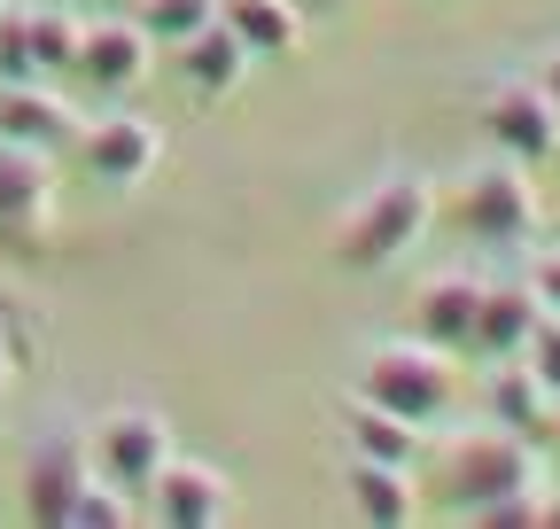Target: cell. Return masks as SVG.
I'll use <instances>...</instances> for the list:
<instances>
[{
	"mask_svg": "<svg viewBox=\"0 0 560 529\" xmlns=\"http://www.w3.org/2000/svg\"><path fill=\"white\" fill-rule=\"evenodd\" d=\"M296 9H312V16H335V9H342V0H296Z\"/></svg>",
	"mask_w": 560,
	"mask_h": 529,
	"instance_id": "obj_28",
	"label": "cell"
},
{
	"mask_svg": "<svg viewBox=\"0 0 560 529\" xmlns=\"http://www.w3.org/2000/svg\"><path fill=\"white\" fill-rule=\"evenodd\" d=\"M490 421L514 428V436H545L552 397H545V381H537L522 358H499V366H490Z\"/></svg>",
	"mask_w": 560,
	"mask_h": 529,
	"instance_id": "obj_19",
	"label": "cell"
},
{
	"mask_svg": "<svg viewBox=\"0 0 560 529\" xmlns=\"http://www.w3.org/2000/svg\"><path fill=\"white\" fill-rule=\"evenodd\" d=\"M342 444L359 459H389V468H420V451H429V428L397 421L389 405H374V397H350L342 405Z\"/></svg>",
	"mask_w": 560,
	"mask_h": 529,
	"instance_id": "obj_17",
	"label": "cell"
},
{
	"mask_svg": "<svg viewBox=\"0 0 560 529\" xmlns=\"http://www.w3.org/2000/svg\"><path fill=\"white\" fill-rule=\"evenodd\" d=\"M86 459H94V475L117 483V491H149L156 468L172 459V421L156 405H109L94 428H86Z\"/></svg>",
	"mask_w": 560,
	"mask_h": 529,
	"instance_id": "obj_5",
	"label": "cell"
},
{
	"mask_svg": "<svg viewBox=\"0 0 560 529\" xmlns=\"http://www.w3.org/2000/svg\"><path fill=\"white\" fill-rule=\"evenodd\" d=\"M9 374H16V358H9V351H0V389H9Z\"/></svg>",
	"mask_w": 560,
	"mask_h": 529,
	"instance_id": "obj_29",
	"label": "cell"
},
{
	"mask_svg": "<svg viewBox=\"0 0 560 529\" xmlns=\"http://www.w3.org/2000/svg\"><path fill=\"white\" fill-rule=\"evenodd\" d=\"M475 125H482V141L499 149V156H514V164H529V172L560 156V102H552L537 79H499V86L482 94Z\"/></svg>",
	"mask_w": 560,
	"mask_h": 529,
	"instance_id": "obj_6",
	"label": "cell"
},
{
	"mask_svg": "<svg viewBox=\"0 0 560 529\" xmlns=\"http://www.w3.org/2000/svg\"><path fill=\"white\" fill-rule=\"evenodd\" d=\"M537 521L560 529V491H552V483H537Z\"/></svg>",
	"mask_w": 560,
	"mask_h": 529,
	"instance_id": "obj_26",
	"label": "cell"
},
{
	"mask_svg": "<svg viewBox=\"0 0 560 529\" xmlns=\"http://www.w3.org/2000/svg\"><path fill=\"white\" fill-rule=\"evenodd\" d=\"M359 397L389 405V413L412 421V428H436V421L452 413V397H459V366H452V351L420 343V336H389V343H366Z\"/></svg>",
	"mask_w": 560,
	"mask_h": 529,
	"instance_id": "obj_3",
	"label": "cell"
},
{
	"mask_svg": "<svg viewBox=\"0 0 560 529\" xmlns=\"http://www.w3.org/2000/svg\"><path fill=\"white\" fill-rule=\"evenodd\" d=\"M249 71H257V55L226 32V24H202L195 39H179V79H187V94L195 102H234L242 86H249Z\"/></svg>",
	"mask_w": 560,
	"mask_h": 529,
	"instance_id": "obj_13",
	"label": "cell"
},
{
	"mask_svg": "<svg viewBox=\"0 0 560 529\" xmlns=\"http://www.w3.org/2000/svg\"><path fill=\"white\" fill-rule=\"evenodd\" d=\"M79 172L94 179V187H140L156 172V156H164V132L149 125V117H132V109H117V117H86V132H79Z\"/></svg>",
	"mask_w": 560,
	"mask_h": 529,
	"instance_id": "obj_7",
	"label": "cell"
},
{
	"mask_svg": "<svg viewBox=\"0 0 560 529\" xmlns=\"http://www.w3.org/2000/svg\"><path fill=\"white\" fill-rule=\"evenodd\" d=\"M219 24H226L257 62L296 55V39H304V9H296V0H219Z\"/></svg>",
	"mask_w": 560,
	"mask_h": 529,
	"instance_id": "obj_18",
	"label": "cell"
},
{
	"mask_svg": "<svg viewBox=\"0 0 560 529\" xmlns=\"http://www.w3.org/2000/svg\"><path fill=\"white\" fill-rule=\"evenodd\" d=\"M79 16H62V9H32V71L39 79H62L70 62H79Z\"/></svg>",
	"mask_w": 560,
	"mask_h": 529,
	"instance_id": "obj_20",
	"label": "cell"
},
{
	"mask_svg": "<svg viewBox=\"0 0 560 529\" xmlns=\"http://www.w3.org/2000/svg\"><path fill=\"white\" fill-rule=\"evenodd\" d=\"M537 289L529 281H482V304H475V336H467V358H522L529 327H537Z\"/></svg>",
	"mask_w": 560,
	"mask_h": 529,
	"instance_id": "obj_14",
	"label": "cell"
},
{
	"mask_svg": "<svg viewBox=\"0 0 560 529\" xmlns=\"http://www.w3.org/2000/svg\"><path fill=\"white\" fill-rule=\"evenodd\" d=\"M475 304H482V281L475 273H429L412 289V336L420 343H436V351H467L475 336Z\"/></svg>",
	"mask_w": 560,
	"mask_h": 529,
	"instance_id": "obj_15",
	"label": "cell"
},
{
	"mask_svg": "<svg viewBox=\"0 0 560 529\" xmlns=\"http://www.w3.org/2000/svg\"><path fill=\"white\" fill-rule=\"evenodd\" d=\"M149 62H156V39L140 32V16H94L79 32V71L94 94H132L140 79H149Z\"/></svg>",
	"mask_w": 560,
	"mask_h": 529,
	"instance_id": "obj_11",
	"label": "cell"
},
{
	"mask_svg": "<svg viewBox=\"0 0 560 529\" xmlns=\"http://www.w3.org/2000/svg\"><path fill=\"white\" fill-rule=\"evenodd\" d=\"M537 86H545V94H552V102H560V47H552V55H545V71H537Z\"/></svg>",
	"mask_w": 560,
	"mask_h": 529,
	"instance_id": "obj_27",
	"label": "cell"
},
{
	"mask_svg": "<svg viewBox=\"0 0 560 529\" xmlns=\"http://www.w3.org/2000/svg\"><path fill=\"white\" fill-rule=\"evenodd\" d=\"M140 498H149V521H164V529H219V521H234V483L210 468V459H179V451L156 468V483Z\"/></svg>",
	"mask_w": 560,
	"mask_h": 529,
	"instance_id": "obj_8",
	"label": "cell"
},
{
	"mask_svg": "<svg viewBox=\"0 0 560 529\" xmlns=\"http://www.w3.org/2000/svg\"><path fill=\"white\" fill-rule=\"evenodd\" d=\"M79 132H86V117L62 94H47V79H0V141L62 156V149H79Z\"/></svg>",
	"mask_w": 560,
	"mask_h": 529,
	"instance_id": "obj_12",
	"label": "cell"
},
{
	"mask_svg": "<svg viewBox=\"0 0 560 529\" xmlns=\"http://www.w3.org/2000/svg\"><path fill=\"white\" fill-rule=\"evenodd\" d=\"M55 234V172L39 149L0 141V242L9 249H47Z\"/></svg>",
	"mask_w": 560,
	"mask_h": 529,
	"instance_id": "obj_9",
	"label": "cell"
},
{
	"mask_svg": "<svg viewBox=\"0 0 560 529\" xmlns=\"http://www.w3.org/2000/svg\"><path fill=\"white\" fill-rule=\"evenodd\" d=\"M132 506H140L132 491H117V483H102V475H94V483L79 491V506H70V521H62V529H125V521H132Z\"/></svg>",
	"mask_w": 560,
	"mask_h": 529,
	"instance_id": "obj_22",
	"label": "cell"
},
{
	"mask_svg": "<svg viewBox=\"0 0 560 529\" xmlns=\"http://www.w3.org/2000/svg\"><path fill=\"white\" fill-rule=\"evenodd\" d=\"M0 79H39L32 71V9L0 0Z\"/></svg>",
	"mask_w": 560,
	"mask_h": 529,
	"instance_id": "obj_23",
	"label": "cell"
},
{
	"mask_svg": "<svg viewBox=\"0 0 560 529\" xmlns=\"http://www.w3.org/2000/svg\"><path fill=\"white\" fill-rule=\"evenodd\" d=\"M342 491H350V514H359V521H374V529H405V521H420L412 468H389V459H359V451H350Z\"/></svg>",
	"mask_w": 560,
	"mask_h": 529,
	"instance_id": "obj_16",
	"label": "cell"
},
{
	"mask_svg": "<svg viewBox=\"0 0 560 529\" xmlns=\"http://www.w3.org/2000/svg\"><path fill=\"white\" fill-rule=\"evenodd\" d=\"M545 436H560V397H552V421H545Z\"/></svg>",
	"mask_w": 560,
	"mask_h": 529,
	"instance_id": "obj_30",
	"label": "cell"
},
{
	"mask_svg": "<svg viewBox=\"0 0 560 529\" xmlns=\"http://www.w3.org/2000/svg\"><path fill=\"white\" fill-rule=\"evenodd\" d=\"M522 366L545 381V397H560V311H537L529 343H522Z\"/></svg>",
	"mask_w": 560,
	"mask_h": 529,
	"instance_id": "obj_24",
	"label": "cell"
},
{
	"mask_svg": "<svg viewBox=\"0 0 560 529\" xmlns=\"http://www.w3.org/2000/svg\"><path fill=\"white\" fill-rule=\"evenodd\" d=\"M140 32H149L156 47H179V39H195L202 24H219V0H140Z\"/></svg>",
	"mask_w": 560,
	"mask_h": 529,
	"instance_id": "obj_21",
	"label": "cell"
},
{
	"mask_svg": "<svg viewBox=\"0 0 560 529\" xmlns=\"http://www.w3.org/2000/svg\"><path fill=\"white\" fill-rule=\"evenodd\" d=\"M0 351H9V319H0Z\"/></svg>",
	"mask_w": 560,
	"mask_h": 529,
	"instance_id": "obj_31",
	"label": "cell"
},
{
	"mask_svg": "<svg viewBox=\"0 0 560 529\" xmlns=\"http://www.w3.org/2000/svg\"><path fill=\"white\" fill-rule=\"evenodd\" d=\"M94 483V459H86V436H70V428H55V436H39L32 451H24V514L39 521V529H62L70 521V506H79V491Z\"/></svg>",
	"mask_w": 560,
	"mask_h": 529,
	"instance_id": "obj_10",
	"label": "cell"
},
{
	"mask_svg": "<svg viewBox=\"0 0 560 529\" xmlns=\"http://www.w3.org/2000/svg\"><path fill=\"white\" fill-rule=\"evenodd\" d=\"M529 289H537V304H545V311H560V249H537Z\"/></svg>",
	"mask_w": 560,
	"mask_h": 529,
	"instance_id": "obj_25",
	"label": "cell"
},
{
	"mask_svg": "<svg viewBox=\"0 0 560 529\" xmlns=\"http://www.w3.org/2000/svg\"><path fill=\"white\" fill-rule=\"evenodd\" d=\"M429 226H436V187L420 179V172H382L359 203L335 219L327 249H335L342 273H389L397 257L420 249V234H429Z\"/></svg>",
	"mask_w": 560,
	"mask_h": 529,
	"instance_id": "obj_2",
	"label": "cell"
},
{
	"mask_svg": "<svg viewBox=\"0 0 560 529\" xmlns=\"http://www.w3.org/2000/svg\"><path fill=\"white\" fill-rule=\"evenodd\" d=\"M436 483H444V506L467 514V521H499V529H529L537 521V483H545V459H537V436H514V428H467L444 444L436 459Z\"/></svg>",
	"mask_w": 560,
	"mask_h": 529,
	"instance_id": "obj_1",
	"label": "cell"
},
{
	"mask_svg": "<svg viewBox=\"0 0 560 529\" xmlns=\"http://www.w3.org/2000/svg\"><path fill=\"white\" fill-rule=\"evenodd\" d=\"M444 219L467 234V242H499V249H522L537 226H545V203H537V179L529 164L514 156H490L459 179V195L444 203Z\"/></svg>",
	"mask_w": 560,
	"mask_h": 529,
	"instance_id": "obj_4",
	"label": "cell"
}]
</instances>
